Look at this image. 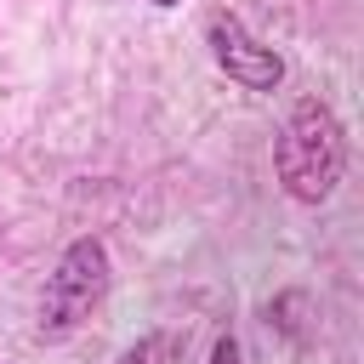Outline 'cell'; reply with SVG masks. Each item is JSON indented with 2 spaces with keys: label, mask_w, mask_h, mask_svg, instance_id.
Here are the masks:
<instances>
[{
  "label": "cell",
  "mask_w": 364,
  "mask_h": 364,
  "mask_svg": "<svg viewBox=\"0 0 364 364\" xmlns=\"http://www.w3.org/2000/svg\"><path fill=\"white\" fill-rule=\"evenodd\" d=\"M165 353H171V336H142V341L119 347L114 364H165Z\"/></svg>",
  "instance_id": "obj_4"
},
{
  "label": "cell",
  "mask_w": 364,
  "mask_h": 364,
  "mask_svg": "<svg viewBox=\"0 0 364 364\" xmlns=\"http://www.w3.org/2000/svg\"><path fill=\"white\" fill-rule=\"evenodd\" d=\"M154 6H182V0H154Z\"/></svg>",
  "instance_id": "obj_6"
},
{
  "label": "cell",
  "mask_w": 364,
  "mask_h": 364,
  "mask_svg": "<svg viewBox=\"0 0 364 364\" xmlns=\"http://www.w3.org/2000/svg\"><path fill=\"white\" fill-rule=\"evenodd\" d=\"M273 171H279V188L296 199V205H324L336 188H341V171H347V131L336 119L330 102L307 97L290 108L279 142H273Z\"/></svg>",
  "instance_id": "obj_1"
},
{
  "label": "cell",
  "mask_w": 364,
  "mask_h": 364,
  "mask_svg": "<svg viewBox=\"0 0 364 364\" xmlns=\"http://www.w3.org/2000/svg\"><path fill=\"white\" fill-rule=\"evenodd\" d=\"M205 40H210L216 68H222L233 85H245V91H279V80H284V57H279L273 46H262L239 17L216 11V17L205 23Z\"/></svg>",
  "instance_id": "obj_3"
},
{
  "label": "cell",
  "mask_w": 364,
  "mask_h": 364,
  "mask_svg": "<svg viewBox=\"0 0 364 364\" xmlns=\"http://www.w3.org/2000/svg\"><path fill=\"white\" fill-rule=\"evenodd\" d=\"M205 364H239V341H233V336H216V341H210V358H205Z\"/></svg>",
  "instance_id": "obj_5"
},
{
  "label": "cell",
  "mask_w": 364,
  "mask_h": 364,
  "mask_svg": "<svg viewBox=\"0 0 364 364\" xmlns=\"http://www.w3.org/2000/svg\"><path fill=\"white\" fill-rule=\"evenodd\" d=\"M108 284H114V262H108V245L102 239H74L63 256H57V267L46 273V290H40V341H63V336H74L97 307H102V296H108Z\"/></svg>",
  "instance_id": "obj_2"
}]
</instances>
